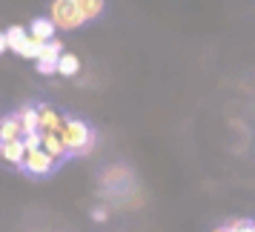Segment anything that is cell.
Listing matches in <instances>:
<instances>
[{
	"label": "cell",
	"instance_id": "1",
	"mask_svg": "<svg viewBox=\"0 0 255 232\" xmlns=\"http://www.w3.org/2000/svg\"><path fill=\"white\" fill-rule=\"evenodd\" d=\"M60 140H63L66 155H86L95 143V132L89 129V123H83L81 117H63Z\"/></svg>",
	"mask_w": 255,
	"mask_h": 232
},
{
	"label": "cell",
	"instance_id": "2",
	"mask_svg": "<svg viewBox=\"0 0 255 232\" xmlns=\"http://www.w3.org/2000/svg\"><path fill=\"white\" fill-rule=\"evenodd\" d=\"M49 20L55 23V29H63V32H72L83 23L81 12L72 0H52V9H49Z\"/></svg>",
	"mask_w": 255,
	"mask_h": 232
},
{
	"label": "cell",
	"instance_id": "3",
	"mask_svg": "<svg viewBox=\"0 0 255 232\" xmlns=\"http://www.w3.org/2000/svg\"><path fill=\"white\" fill-rule=\"evenodd\" d=\"M6 43H9V49H12L14 55H20V58L35 60L37 52H40V46L29 37V29H26V26H12V29H6Z\"/></svg>",
	"mask_w": 255,
	"mask_h": 232
},
{
	"label": "cell",
	"instance_id": "4",
	"mask_svg": "<svg viewBox=\"0 0 255 232\" xmlns=\"http://www.w3.org/2000/svg\"><path fill=\"white\" fill-rule=\"evenodd\" d=\"M55 163L58 161H55L43 146H35V149H26L23 166H20V169H26V172H32V175H49L55 169Z\"/></svg>",
	"mask_w": 255,
	"mask_h": 232
},
{
	"label": "cell",
	"instance_id": "5",
	"mask_svg": "<svg viewBox=\"0 0 255 232\" xmlns=\"http://www.w3.org/2000/svg\"><path fill=\"white\" fill-rule=\"evenodd\" d=\"M60 129H63V115H58L46 104L37 106V132L40 135H60Z\"/></svg>",
	"mask_w": 255,
	"mask_h": 232
},
{
	"label": "cell",
	"instance_id": "6",
	"mask_svg": "<svg viewBox=\"0 0 255 232\" xmlns=\"http://www.w3.org/2000/svg\"><path fill=\"white\" fill-rule=\"evenodd\" d=\"M60 55H63V46H60L58 40H52V43H46V46H40V52H37V72H43V75H49V72H58V60Z\"/></svg>",
	"mask_w": 255,
	"mask_h": 232
},
{
	"label": "cell",
	"instance_id": "7",
	"mask_svg": "<svg viewBox=\"0 0 255 232\" xmlns=\"http://www.w3.org/2000/svg\"><path fill=\"white\" fill-rule=\"evenodd\" d=\"M29 37L35 40L37 46H46V43L55 40V23L49 17H37V20L29 23Z\"/></svg>",
	"mask_w": 255,
	"mask_h": 232
},
{
	"label": "cell",
	"instance_id": "8",
	"mask_svg": "<svg viewBox=\"0 0 255 232\" xmlns=\"http://www.w3.org/2000/svg\"><path fill=\"white\" fill-rule=\"evenodd\" d=\"M23 138H26V132H23V126H20L17 112L0 117V143H6V140H23Z\"/></svg>",
	"mask_w": 255,
	"mask_h": 232
},
{
	"label": "cell",
	"instance_id": "9",
	"mask_svg": "<svg viewBox=\"0 0 255 232\" xmlns=\"http://www.w3.org/2000/svg\"><path fill=\"white\" fill-rule=\"evenodd\" d=\"M23 155H26L23 140H6V143H0V161L9 163V166H23Z\"/></svg>",
	"mask_w": 255,
	"mask_h": 232
},
{
	"label": "cell",
	"instance_id": "10",
	"mask_svg": "<svg viewBox=\"0 0 255 232\" xmlns=\"http://www.w3.org/2000/svg\"><path fill=\"white\" fill-rule=\"evenodd\" d=\"M17 117H20V126L26 135H40L37 132V106H20Z\"/></svg>",
	"mask_w": 255,
	"mask_h": 232
},
{
	"label": "cell",
	"instance_id": "11",
	"mask_svg": "<svg viewBox=\"0 0 255 232\" xmlns=\"http://www.w3.org/2000/svg\"><path fill=\"white\" fill-rule=\"evenodd\" d=\"M75 6H78V12H81V17H83V23L86 20H95L98 14L104 12V0H72Z\"/></svg>",
	"mask_w": 255,
	"mask_h": 232
},
{
	"label": "cell",
	"instance_id": "12",
	"mask_svg": "<svg viewBox=\"0 0 255 232\" xmlns=\"http://www.w3.org/2000/svg\"><path fill=\"white\" fill-rule=\"evenodd\" d=\"M40 146L55 158V161H60L63 155H66V149H63V140H60V135H40Z\"/></svg>",
	"mask_w": 255,
	"mask_h": 232
},
{
	"label": "cell",
	"instance_id": "13",
	"mask_svg": "<svg viewBox=\"0 0 255 232\" xmlns=\"http://www.w3.org/2000/svg\"><path fill=\"white\" fill-rule=\"evenodd\" d=\"M58 72L60 75H78V72H81V58L72 55V52H63L60 60H58Z\"/></svg>",
	"mask_w": 255,
	"mask_h": 232
},
{
	"label": "cell",
	"instance_id": "14",
	"mask_svg": "<svg viewBox=\"0 0 255 232\" xmlns=\"http://www.w3.org/2000/svg\"><path fill=\"white\" fill-rule=\"evenodd\" d=\"M6 49H9V43H6V32H0V55H3Z\"/></svg>",
	"mask_w": 255,
	"mask_h": 232
},
{
	"label": "cell",
	"instance_id": "15",
	"mask_svg": "<svg viewBox=\"0 0 255 232\" xmlns=\"http://www.w3.org/2000/svg\"><path fill=\"white\" fill-rule=\"evenodd\" d=\"M212 232H232V230H230V227H227V224H224V227H215V230H212Z\"/></svg>",
	"mask_w": 255,
	"mask_h": 232
},
{
	"label": "cell",
	"instance_id": "16",
	"mask_svg": "<svg viewBox=\"0 0 255 232\" xmlns=\"http://www.w3.org/2000/svg\"><path fill=\"white\" fill-rule=\"evenodd\" d=\"M244 232H255V224H253V221H250V227H247Z\"/></svg>",
	"mask_w": 255,
	"mask_h": 232
}]
</instances>
